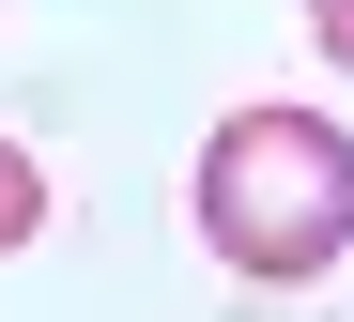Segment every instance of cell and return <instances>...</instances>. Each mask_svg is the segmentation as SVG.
Masks as SVG:
<instances>
[{
    "label": "cell",
    "mask_w": 354,
    "mask_h": 322,
    "mask_svg": "<svg viewBox=\"0 0 354 322\" xmlns=\"http://www.w3.org/2000/svg\"><path fill=\"white\" fill-rule=\"evenodd\" d=\"M308 31H324V61H354V0H308Z\"/></svg>",
    "instance_id": "obj_3"
},
{
    "label": "cell",
    "mask_w": 354,
    "mask_h": 322,
    "mask_svg": "<svg viewBox=\"0 0 354 322\" xmlns=\"http://www.w3.org/2000/svg\"><path fill=\"white\" fill-rule=\"evenodd\" d=\"M201 245L262 292H308L339 245H354V139L324 108H216L201 139Z\"/></svg>",
    "instance_id": "obj_1"
},
{
    "label": "cell",
    "mask_w": 354,
    "mask_h": 322,
    "mask_svg": "<svg viewBox=\"0 0 354 322\" xmlns=\"http://www.w3.org/2000/svg\"><path fill=\"white\" fill-rule=\"evenodd\" d=\"M31 230H46V169L0 139V245H31Z\"/></svg>",
    "instance_id": "obj_2"
}]
</instances>
